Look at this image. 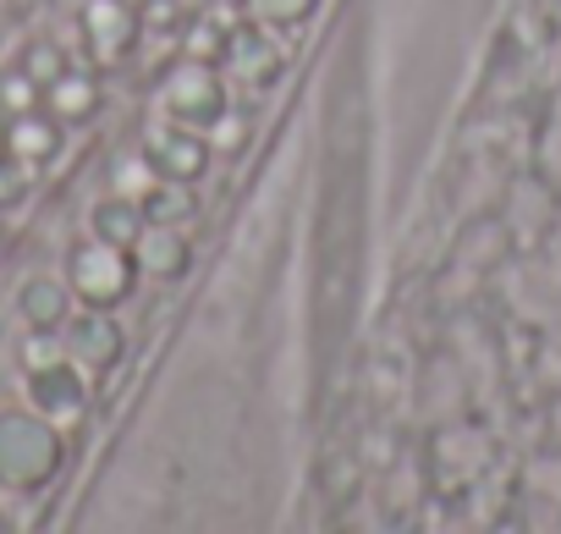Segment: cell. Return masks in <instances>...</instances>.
Listing matches in <instances>:
<instances>
[{
    "mask_svg": "<svg viewBox=\"0 0 561 534\" xmlns=\"http://www.w3.org/2000/svg\"><path fill=\"white\" fill-rule=\"evenodd\" d=\"M72 282H78V293H89L94 304L122 298V293H127V259H122V248H116V242L83 248V253L72 259Z\"/></svg>",
    "mask_w": 561,
    "mask_h": 534,
    "instance_id": "cell-1",
    "label": "cell"
},
{
    "mask_svg": "<svg viewBox=\"0 0 561 534\" xmlns=\"http://www.w3.org/2000/svg\"><path fill=\"white\" fill-rule=\"evenodd\" d=\"M165 100H171V111H176L182 122H215V116H220V89L209 83L204 67H182V72L171 78Z\"/></svg>",
    "mask_w": 561,
    "mask_h": 534,
    "instance_id": "cell-2",
    "label": "cell"
},
{
    "mask_svg": "<svg viewBox=\"0 0 561 534\" xmlns=\"http://www.w3.org/2000/svg\"><path fill=\"white\" fill-rule=\"evenodd\" d=\"M12 149H23L28 160H45V155L56 149V127H50V122H34V116H23V122L12 127Z\"/></svg>",
    "mask_w": 561,
    "mask_h": 534,
    "instance_id": "cell-3",
    "label": "cell"
},
{
    "mask_svg": "<svg viewBox=\"0 0 561 534\" xmlns=\"http://www.w3.org/2000/svg\"><path fill=\"white\" fill-rule=\"evenodd\" d=\"M89 34L105 39V50L127 45V12H116L111 0H100V7H89Z\"/></svg>",
    "mask_w": 561,
    "mask_h": 534,
    "instance_id": "cell-4",
    "label": "cell"
},
{
    "mask_svg": "<svg viewBox=\"0 0 561 534\" xmlns=\"http://www.w3.org/2000/svg\"><path fill=\"white\" fill-rule=\"evenodd\" d=\"M154 149H171V160H154V166L171 171V177H198V171H204V149H198L193 138H171V144L154 138Z\"/></svg>",
    "mask_w": 561,
    "mask_h": 534,
    "instance_id": "cell-5",
    "label": "cell"
},
{
    "mask_svg": "<svg viewBox=\"0 0 561 534\" xmlns=\"http://www.w3.org/2000/svg\"><path fill=\"white\" fill-rule=\"evenodd\" d=\"M56 111L61 116H83L89 105H94V83H78V78H56Z\"/></svg>",
    "mask_w": 561,
    "mask_h": 534,
    "instance_id": "cell-6",
    "label": "cell"
},
{
    "mask_svg": "<svg viewBox=\"0 0 561 534\" xmlns=\"http://www.w3.org/2000/svg\"><path fill=\"white\" fill-rule=\"evenodd\" d=\"M100 231H105V242H133V237H138V209L105 204V209H100Z\"/></svg>",
    "mask_w": 561,
    "mask_h": 534,
    "instance_id": "cell-7",
    "label": "cell"
},
{
    "mask_svg": "<svg viewBox=\"0 0 561 534\" xmlns=\"http://www.w3.org/2000/svg\"><path fill=\"white\" fill-rule=\"evenodd\" d=\"M149 242H154V248H149V264H154V271H176V264H182V248H176V237H171V231H154Z\"/></svg>",
    "mask_w": 561,
    "mask_h": 534,
    "instance_id": "cell-8",
    "label": "cell"
},
{
    "mask_svg": "<svg viewBox=\"0 0 561 534\" xmlns=\"http://www.w3.org/2000/svg\"><path fill=\"white\" fill-rule=\"evenodd\" d=\"M28 78H34V83H56V78H61V61H56L50 50H34V56H28Z\"/></svg>",
    "mask_w": 561,
    "mask_h": 534,
    "instance_id": "cell-9",
    "label": "cell"
},
{
    "mask_svg": "<svg viewBox=\"0 0 561 534\" xmlns=\"http://www.w3.org/2000/svg\"><path fill=\"white\" fill-rule=\"evenodd\" d=\"M28 83H34V78H18V83L7 78V83H0V100H7V105H28V100H34V89H28Z\"/></svg>",
    "mask_w": 561,
    "mask_h": 534,
    "instance_id": "cell-10",
    "label": "cell"
},
{
    "mask_svg": "<svg viewBox=\"0 0 561 534\" xmlns=\"http://www.w3.org/2000/svg\"><path fill=\"white\" fill-rule=\"evenodd\" d=\"M12 193H18V182H12V177H7V171H0V204H7V198H12Z\"/></svg>",
    "mask_w": 561,
    "mask_h": 534,
    "instance_id": "cell-11",
    "label": "cell"
}]
</instances>
